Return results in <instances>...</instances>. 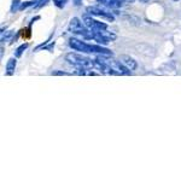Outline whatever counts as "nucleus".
<instances>
[{
	"instance_id": "f257e3e1",
	"label": "nucleus",
	"mask_w": 181,
	"mask_h": 181,
	"mask_svg": "<svg viewBox=\"0 0 181 181\" xmlns=\"http://www.w3.org/2000/svg\"><path fill=\"white\" fill-rule=\"evenodd\" d=\"M69 45L71 48H74L75 51H80L82 53H98V54H111V51L103 47L100 45H90L87 44L85 41H82L80 39H76V37H71L69 40Z\"/></svg>"
},
{
	"instance_id": "f03ea898",
	"label": "nucleus",
	"mask_w": 181,
	"mask_h": 181,
	"mask_svg": "<svg viewBox=\"0 0 181 181\" xmlns=\"http://www.w3.org/2000/svg\"><path fill=\"white\" fill-rule=\"evenodd\" d=\"M65 59L68 61V63L75 65L76 68L79 69H92L94 68V59H90V58H87V57H83L81 54L77 53H68L65 56Z\"/></svg>"
},
{
	"instance_id": "7ed1b4c3",
	"label": "nucleus",
	"mask_w": 181,
	"mask_h": 181,
	"mask_svg": "<svg viewBox=\"0 0 181 181\" xmlns=\"http://www.w3.org/2000/svg\"><path fill=\"white\" fill-rule=\"evenodd\" d=\"M82 21H83V24L88 28V29H90V30H101V29H106L108 28V26L105 23L99 22L97 19H93L90 16H83L82 17Z\"/></svg>"
},
{
	"instance_id": "20e7f679",
	"label": "nucleus",
	"mask_w": 181,
	"mask_h": 181,
	"mask_svg": "<svg viewBox=\"0 0 181 181\" xmlns=\"http://www.w3.org/2000/svg\"><path fill=\"white\" fill-rule=\"evenodd\" d=\"M87 12H90V15L93 16H98V17H101L106 21H110L112 22L114 21V16L111 15V12H108L106 10L100 9V7H97V6H92V7H87Z\"/></svg>"
},
{
	"instance_id": "39448f33",
	"label": "nucleus",
	"mask_w": 181,
	"mask_h": 181,
	"mask_svg": "<svg viewBox=\"0 0 181 181\" xmlns=\"http://www.w3.org/2000/svg\"><path fill=\"white\" fill-rule=\"evenodd\" d=\"M118 61L123 64L126 68H128L130 71H132V70H135L136 68H138V63H136L135 61H134L130 56L122 54V56H120V57H118Z\"/></svg>"
},
{
	"instance_id": "423d86ee",
	"label": "nucleus",
	"mask_w": 181,
	"mask_h": 181,
	"mask_svg": "<svg viewBox=\"0 0 181 181\" xmlns=\"http://www.w3.org/2000/svg\"><path fill=\"white\" fill-rule=\"evenodd\" d=\"M97 32H98V33H99L100 35L103 36L104 39H106L109 42H110V41H115V40H116V37H117L115 33L109 32L108 29H101V30H97Z\"/></svg>"
},
{
	"instance_id": "0eeeda50",
	"label": "nucleus",
	"mask_w": 181,
	"mask_h": 181,
	"mask_svg": "<svg viewBox=\"0 0 181 181\" xmlns=\"http://www.w3.org/2000/svg\"><path fill=\"white\" fill-rule=\"evenodd\" d=\"M16 64H17L16 57L15 58H10L9 61H7V63H6V75H12L15 72Z\"/></svg>"
},
{
	"instance_id": "6e6552de",
	"label": "nucleus",
	"mask_w": 181,
	"mask_h": 181,
	"mask_svg": "<svg viewBox=\"0 0 181 181\" xmlns=\"http://www.w3.org/2000/svg\"><path fill=\"white\" fill-rule=\"evenodd\" d=\"M103 5L108 6V7H115V6H120L121 1L120 0H98Z\"/></svg>"
},
{
	"instance_id": "1a4fd4ad",
	"label": "nucleus",
	"mask_w": 181,
	"mask_h": 181,
	"mask_svg": "<svg viewBox=\"0 0 181 181\" xmlns=\"http://www.w3.org/2000/svg\"><path fill=\"white\" fill-rule=\"evenodd\" d=\"M27 47H28V44H23V45L19 46L17 50L15 51V57H16V58H19V57L22 56V53L27 50Z\"/></svg>"
},
{
	"instance_id": "9d476101",
	"label": "nucleus",
	"mask_w": 181,
	"mask_h": 181,
	"mask_svg": "<svg viewBox=\"0 0 181 181\" xmlns=\"http://www.w3.org/2000/svg\"><path fill=\"white\" fill-rule=\"evenodd\" d=\"M53 2L56 4V6L63 7L64 5H65V2H66V0H53Z\"/></svg>"
},
{
	"instance_id": "9b49d317",
	"label": "nucleus",
	"mask_w": 181,
	"mask_h": 181,
	"mask_svg": "<svg viewBox=\"0 0 181 181\" xmlns=\"http://www.w3.org/2000/svg\"><path fill=\"white\" fill-rule=\"evenodd\" d=\"M52 75H69L68 72H64V71H54L52 72Z\"/></svg>"
},
{
	"instance_id": "f8f14e48",
	"label": "nucleus",
	"mask_w": 181,
	"mask_h": 181,
	"mask_svg": "<svg viewBox=\"0 0 181 181\" xmlns=\"http://www.w3.org/2000/svg\"><path fill=\"white\" fill-rule=\"evenodd\" d=\"M74 4H75L76 6H79V5L81 4V0H74Z\"/></svg>"
},
{
	"instance_id": "ddd939ff",
	"label": "nucleus",
	"mask_w": 181,
	"mask_h": 181,
	"mask_svg": "<svg viewBox=\"0 0 181 181\" xmlns=\"http://www.w3.org/2000/svg\"><path fill=\"white\" fill-rule=\"evenodd\" d=\"M12 35V32H9V33H7V34H6V35H5V40H7V39H9L10 36Z\"/></svg>"
},
{
	"instance_id": "4468645a",
	"label": "nucleus",
	"mask_w": 181,
	"mask_h": 181,
	"mask_svg": "<svg viewBox=\"0 0 181 181\" xmlns=\"http://www.w3.org/2000/svg\"><path fill=\"white\" fill-rule=\"evenodd\" d=\"M174 1H178V0H174Z\"/></svg>"
}]
</instances>
